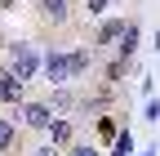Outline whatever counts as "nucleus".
<instances>
[{
    "mask_svg": "<svg viewBox=\"0 0 160 156\" xmlns=\"http://www.w3.org/2000/svg\"><path fill=\"white\" fill-rule=\"evenodd\" d=\"M85 5H89L85 13H93V18H102V13H107V5H111V0H85Z\"/></svg>",
    "mask_w": 160,
    "mask_h": 156,
    "instance_id": "ddd939ff",
    "label": "nucleus"
},
{
    "mask_svg": "<svg viewBox=\"0 0 160 156\" xmlns=\"http://www.w3.org/2000/svg\"><path fill=\"white\" fill-rule=\"evenodd\" d=\"M120 27H125V23H120V18H107V23L98 27V45H111L116 36H120Z\"/></svg>",
    "mask_w": 160,
    "mask_h": 156,
    "instance_id": "6e6552de",
    "label": "nucleus"
},
{
    "mask_svg": "<svg viewBox=\"0 0 160 156\" xmlns=\"http://www.w3.org/2000/svg\"><path fill=\"white\" fill-rule=\"evenodd\" d=\"M5 71H13L18 81L27 85L31 76L40 71V58H36V49H31L27 40H13V45H9V67H5Z\"/></svg>",
    "mask_w": 160,
    "mask_h": 156,
    "instance_id": "f03ea898",
    "label": "nucleus"
},
{
    "mask_svg": "<svg viewBox=\"0 0 160 156\" xmlns=\"http://www.w3.org/2000/svg\"><path fill=\"white\" fill-rule=\"evenodd\" d=\"M116 40H120V58L129 63V58H133V49H138V23H125Z\"/></svg>",
    "mask_w": 160,
    "mask_h": 156,
    "instance_id": "39448f33",
    "label": "nucleus"
},
{
    "mask_svg": "<svg viewBox=\"0 0 160 156\" xmlns=\"http://www.w3.org/2000/svg\"><path fill=\"white\" fill-rule=\"evenodd\" d=\"M13 143H18V125H13V121H5V116H0V152H9Z\"/></svg>",
    "mask_w": 160,
    "mask_h": 156,
    "instance_id": "0eeeda50",
    "label": "nucleus"
},
{
    "mask_svg": "<svg viewBox=\"0 0 160 156\" xmlns=\"http://www.w3.org/2000/svg\"><path fill=\"white\" fill-rule=\"evenodd\" d=\"M40 156H49V152H40Z\"/></svg>",
    "mask_w": 160,
    "mask_h": 156,
    "instance_id": "dca6fc26",
    "label": "nucleus"
},
{
    "mask_svg": "<svg viewBox=\"0 0 160 156\" xmlns=\"http://www.w3.org/2000/svg\"><path fill=\"white\" fill-rule=\"evenodd\" d=\"M49 143L53 147H67L71 143V121H58V116H53V121H49Z\"/></svg>",
    "mask_w": 160,
    "mask_h": 156,
    "instance_id": "423d86ee",
    "label": "nucleus"
},
{
    "mask_svg": "<svg viewBox=\"0 0 160 156\" xmlns=\"http://www.w3.org/2000/svg\"><path fill=\"white\" fill-rule=\"evenodd\" d=\"M125 71H129V63H125V58H116V63H107V81H120Z\"/></svg>",
    "mask_w": 160,
    "mask_h": 156,
    "instance_id": "9b49d317",
    "label": "nucleus"
},
{
    "mask_svg": "<svg viewBox=\"0 0 160 156\" xmlns=\"http://www.w3.org/2000/svg\"><path fill=\"white\" fill-rule=\"evenodd\" d=\"M142 116L156 125V121H160V98H147V112H142Z\"/></svg>",
    "mask_w": 160,
    "mask_h": 156,
    "instance_id": "4468645a",
    "label": "nucleus"
},
{
    "mask_svg": "<svg viewBox=\"0 0 160 156\" xmlns=\"http://www.w3.org/2000/svg\"><path fill=\"white\" fill-rule=\"evenodd\" d=\"M98 138H116V121H111V116L98 121Z\"/></svg>",
    "mask_w": 160,
    "mask_h": 156,
    "instance_id": "f8f14e48",
    "label": "nucleus"
},
{
    "mask_svg": "<svg viewBox=\"0 0 160 156\" xmlns=\"http://www.w3.org/2000/svg\"><path fill=\"white\" fill-rule=\"evenodd\" d=\"M40 67H45V76H49L53 85H67V81H76V76L89 71V49H71V54H58L53 49Z\"/></svg>",
    "mask_w": 160,
    "mask_h": 156,
    "instance_id": "f257e3e1",
    "label": "nucleus"
},
{
    "mask_svg": "<svg viewBox=\"0 0 160 156\" xmlns=\"http://www.w3.org/2000/svg\"><path fill=\"white\" fill-rule=\"evenodd\" d=\"M40 9H45L53 23H62V18H67V0H40Z\"/></svg>",
    "mask_w": 160,
    "mask_h": 156,
    "instance_id": "9d476101",
    "label": "nucleus"
},
{
    "mask_svg": "<svg viewBox=\"0 0 160 156\" xmlns=\"http://www.w3.org/2000/svg\"><path fill=\"white\" fill-rule=\"evenodd\" d=\"M49 121H53L49 103H27V107H22V125H31V129H49Z\"/></svg>",
    "mask_w": 160,
    "mask_h": 156,
    "instance_id": "7ed1b4c3",
    "label": "nucleus"
},
{
    "mask_svg": "<svg viewBox=\"0 0 160 156\" xmlns=\"http://www.w3.org/2000/svg\"><path fill=\"white\" fill-rule=\"evenodd\" d=\"M107 156H133V134H129V129H120V134H116V147H111Z\"/></svg>",
    "mask_w": 160,
    "mask_h": 156,
    "instance_id": "1a4fd4ad",
    "label": "nucleus"
},
{
    "mask_svg": "<svg viewBox=\"0 0 160 156\" xmlns=\"http://www.w3.org/2000/svg\"><path fill=\"white\" fill-rule=\"evenodd\" d=\"M22 98V81L13 71H0V103H18Z\"/></svg>",
    "mask_w": 160,
    "mask_h": 156,
    "instance_id": "20e7f679",
    "label": "nucleus"
},
{
    "mask_svg": "<svg viewBox=\"0 0 160 156\" xmlns=\"http://www.w3.org/2000/svg\"><path fill=\"white\" fill-rule=\"evenodd\" d=\"M71 156H98L93 147H71Z\"/></svg>",
    "mask_w": 160,
    "mask_h": 156,
    "instance_id": "2eb2a0df",
    "label": "nucleus"
}]
</instances>
